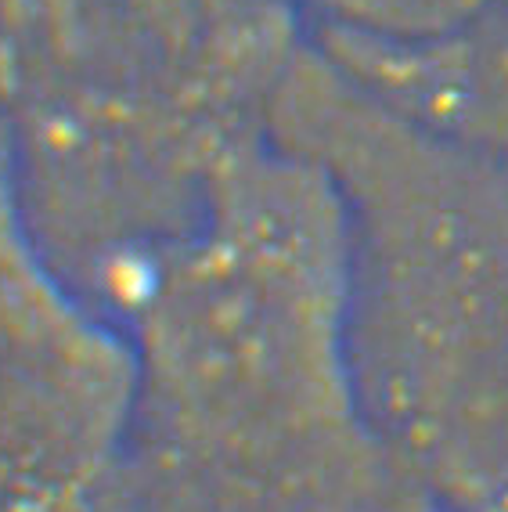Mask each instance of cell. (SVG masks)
I'll return each instance as SVG.
<instances>
[{"instance_id": "cell-2", "label": "cell", "mask_w": 508, "mask_h": 512, "mask_svg": "<svg viewBox=\"0 0 508 512\" xmlns=\"http://www.w3.org/2000/svg\"><path fill=\"white\" fill-rule=\"evenodd\" d=\"M346 220L350 365L400 484L508 512V159L408 116L307 44L267 123Z\"/></svg>"}, {"instance_id": "cell-3", "label": "cell", "mask_w": 508, "mask_h": 512, "mask_svg": "<svg viewBox=\"0 0 508 512\" xmlns=\"http://www.w3.org/2000/svg\"><path fill=\"white\" fill-rule=\"evenodd\" d=\"M134 412L127 332L44 256L0 130V512H119Z\"/></svg>"}, {"instance_id": "cell-6", "label": "cell", "mask_w": 508, "mask_h": 512, "mask_svg": "<svg viewBox=\"0 0 508 512\" xmlns=\"http://www.w3.org/2000/svg\"><path fill=\"white\" fill-rule=\"evenodd\" d=\"M4 22H8V0H0V44H4Z\"/></svg>"}, {"instance_id": "cell-5", "label": "cell", "mask_w": 508, "mask_h": 512, "mask_svg": "<svg viewBox=\"0 0 508 512\" xmlns=\"http://www.w3.org/2000/svg\"><path fill=\"white\" fill-rule=\"evenodd\" d=\"M368 512H444L440 505H433L426 498V494H418L415 487H408V484H393L390 491H386V498H382L375 509H368Z\"/></svg>"}, {"instance_id": "cell-1", "label": "cell", "mask_w": 508, "mask_h": 512, "mask_svg": "<svg viewBox=\"0 0 508 512\" xmlns=\"http://www.w3.org/2000/svg\"><path fill=\"white\" fill-rule=\"evenodd\" d=\"M123 332L127 512H368L397 484L350 365L343 206L271 134L231 156Z\"/></svg>"}, {"instance_id": "cell-4", "label": "cell", "mask_w": 508, "mask_h": 512, "mask_svg": "<svg viewBox=\"0 0 508 512\" xmlns=\"http://www.w3.org/2000/svg\"><path fill=\"white\" fill-rule=\"evenodd\" d=\"M307 33L361 44L415 47L458 37L508 8V0H285Z\"/></svg>"}]
</instances>
